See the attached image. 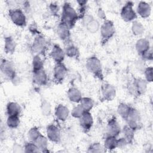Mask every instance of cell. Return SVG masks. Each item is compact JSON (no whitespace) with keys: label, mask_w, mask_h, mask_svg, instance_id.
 Wrapping results in <instances>:
<instances>
[{"label":"cell","mask_w":153,"mask_h":153,"mask_svg":"<svg viewBox=\"0 0 153 153\" xmlns=\"http://www.w3.org/2000/svg\"><path fill=\"white\" fill-rule=\"evenodd\" d=\"M78 18V16L74 8L70 4L66 2L63 7L62 23L65 24L71 28L74 26Z\"/></svg>","instance_id":"obj_1"},{"label":"cell","mask_w":153,"mask_h":153,"mask_svg":"<svg viewBox=\"0 0 153 153\" xmlns=\"http://www.w3.org/2000/svg\"><path fill=\"white\" fill-rule=\"evenodd\" d=\"M86 66L88 70L96 76L99 78L102 76L101 64L96 57H90L87 61Z\"/></svg>","instance_id":"obj_2"},{"label":"cell","mask_w":153,"mask_h":153,"mask_svg":"<svg viewBox=\"0 0 153 153\" xmlns=\"http://www.w3.org/2000/svg\"><path fill=\"white\" fill-rule=\"evenodd\" d=\"M9 16L13 23H14L16 25L19 26H23L26 25V17L21 10H11L9 11Z\"/></svg>","instance_id":"obj_3"},{"label":"cell","mask_w":153,"mask_h":153,"mask_svg":"<svg viewBox=\"0 0 153 153\" xmlns=\"http://www.w3.org/2000/svg\"><path fill=\"white\" fill-rule=\"evenodd\" d=\"M100 30L102 41L106 42L115 33V27L113 23L109 20L105 21L102 25Z\"/></svg>","instance_id":"obj_4"},{"label":"cell","mask_w":153,"mask_h":153,"mask_svg":"<svg viewBox=\"0 0 153 153\" xmlns=\"http://www.w3.org/2000/svg\"><path fill=\"white\" fill-rule=\"evenodd\" d=\"M128 126L133 130H135L139 127L140 124V117L139 112L134 108H130L129 113L126 119Z\"/></svg>","instance_id":"obj_5"},{"label":"cell","mask_w":153,"mask_h":153,"mask_svg":"<svg viewBox=\"0 0 153 153\" xmlns=\"http://www.w3.org/2000/svg\"><path fill=\"white\" fill-rule=\"evenodd\" d=\"M133 5L131 2H128L122 8L121 16L124 20L130 22L136 18V14L133 8Z\"/></svg>","instance_id":"obj_6"},{"label":"cell","mask_w":153,"mask_h":153,"mask_svg":"<svg viewBox=\"0 0 153 153\" xmlns=\"http://www.w3.org/2000/svg\"><path fill=\"white\" fill-rule=\"evenodd\" d=\"M1 71L3 75L10 79H13L16 76V72L13 64L8 60H2L1 63Z\"/></svg>","instance_id":"obj_7"},{"label":"cell","mask_w":153,"mask_h":153,"mask_svg":"<svg viewBox=\"0 0 153 153\" xmlns=\"http://www.w3.org/2000/svg\"><path fill=\"white\" fill-rule=\"evenodd\" d=\"M146 88V83L142 79H135L131 84L130 90L136 94L140 95L145 92Z\"/></svg>","instance_id":"obj_8"},{"label":"cell","mask_w":153,"mask_h":153,"mask_svg":"<svg viewBox=\"0 0 153 153\" xmlns=\"http://www.w3.org/2000/svg\"><path fill=\"white\" fill-rule=\"evenodd\" d=\"M67 73V69L62 63H57L54 69V78L57 82L63 81Z\"/></svg>","instance_id":"obj_9"},{"label":"cell","mask_w":153,"mask_h":153,"mask_svg":"<svg viewBox=\"0 0 153 153\" xmlns=\"http://www.w3.org/2000/svg\"><path fill=\"white\" fill-rule=\"evenodd\" d=\"M79 123L83 129L89 130L93 123L92 116L89 111H85L82 116L79 118Z\"/></svg>","instance_id":"obj_10"},{"label":"cell","mask_w":153,"mask_h":153,"mask_svg":"<svg viewBox=\"0 0 153 153\" xmlns=\"http://www.w3.org/2000/svg\"><path fill=\"white\" fill-rule=\"evenodd\" d=\"M107 131L108 136H110L116 137L120 134L121 131L120 127L115 118H112L109 121L107 126Z\"/></svg>","instance_id":"obj_11"},{"label":"cell","mask_w":153,"mask_h":153,"mask_svg":"<svg viewBox=\"0 0 153 153\" xmlns=\"http://www.w3.org/2000/svg\"><path fill=\"white\" fill-rule=\"evenodd\" d=\"M47 134L48 138L52 142H58L60 140V131L59 128L54 125H50L47 127Z\"/></svg>","instance_id":"obj_12"},{"label":"cell","mask_w":153,"mask_h":153,"mask_svg":"<svg viewBox=\"0 0 153 153\" xmlns=\"http://www.w3.org/2000/svg\"><path fill=\"white\" fill-rule=\"evenodd\" d=\"M50 55L52 59L57 63H62L65 57V53L63 50L58 45H54L53 46Z\"/></svg>","instance_id":"obj_13"},{"label":"cell","mask_w":153,"mask_h":153,"mask_svg":"<svg viewBox=\"0 0 153 153\" xmlns=\"http://www.w3.org/2000/svg\"><path fill=\"white\" fill-rule=\"evenodd\" d=\"M46 47V41L42 36H38L32 45L33 50L37 53H42L44 51Z\"/></svg>","instance_id":"obj_14"},{"label":"cell","mask_w":153,"mask_h":153,"mask_svg":"<svg viewBox=\"0 0 153 153\" xmlns=\"http://www.w3.org/2000/svg\"><path fill=\"white\" fill-rule=\"evenodd\" d=\"M33 80L35 83H36L38 85H45L47 84L48 81V77L45 73V72L44 71V69H41L38 71L33 72Z\"/></svg>","instance_id":"obj_15"},{"label":"cell","mask_w":153,"mask_h":153,"mask_svg":"<svg viewBox=\"0 0 153 153\" xmlns=\"http://www.w3.org/2000/svg\"><path fill=\"white\" fill-rule=\"evenodd\" d=\"M102 95L105 100H112L115 97V88L109 84H105L102 87Z\"/></svg>","instance_id":"obj_16"},{"label":"cell","mask_w":153,"mask_h":153,"mask_svg":"<svg viewBox=\"0 0 153 153\" xmlns=\"http://www.w3.org/2000/svg\"><path fill=\"white\" fill-rule=\"evenodd\" d=\"M57 33L62 40L66 41L69 39L70 36L69 27L61 22L57 26Z\"/></svg>","instance_id":"obj_17"},{"label":"cell","mask_w":153,"mask_h":153,"mask_svg":"<svg viewBox=\"0 0 153 153\" xmlns=\"http://www.w3.org/2000/svg\"><path fill=\"white\" fill-rule=\"evenodd\" d=\"M87 20L84 19L85 24L87 30L91 33L96 32L99 28V23L97 20H94L90 16H85Z\"/></svg>","instance_id":"obj_18"},{"label":"cell","mask_w":153,"mask_h":153,"mask_svg":"<svg viewBox=\"0 0 153 153\" xmlns=\"http://www.w3.org/2000/svg\"><path fill=\"white\" fill-rule=\"evenodd\" d=\"M137 13L142 17H147L150 15L151 7L150 5L145 2L141 1L139 3L137 7Z\"/></svg>","instance_id":"obj_19"},{"label":"cell","mask_w":153,"mask_h":153,"mask_svg":"<svg viewBox=\"0 0 153 153\" xmlns=\"http://www.w3.org/2000/svg\"><path fill=\"white\" fill-rule=\"evenodd\" d=\"M56 118L60 121H65L67 119L69 115V110L68 108L63 105H59L55 112Z\"/></svg>","instance_id":"obj_20"},{"label":"cell","mask_w":153,"mask_h":153,"mask_svg":"<svg viewBox=\"0 0 153 153\" xmlns=\"http://www.w3.org/2000/svg\"><path fill=\"white\" fill-rule=\"evenodd\" d=\"M21 110L20 105L16 102H10L7 106V113L8 116H19Z\"/></svg>","instance_id":"obj_21"},{"label":"cell","mask_w":153,"mask_h":153,"mask_svg":"<svg viewBox=\"0 0 153 153\" xmlns=\"http://www.w3.org/2000/svg\"><path fill=\"white\" fill-rule=\"evenodd\" d=\"M68 96L71 101L73 102H79L82 99L81 93L75 87L70 88L68 92Z\"/></svg>","instance_id":"obj_22"},{"label":"cell","mask_w":153,"mask_h":153,"mask_svg":"<svg viewBox=\"0 0 153 153\" xmlns=\"http://www.w3.org/2000/svg\"><path fill=\"white\" fill-rule=\"evenodd\" d=\"M4 41V50L6 52V53H13L16 49V42L14 41V39L11 37L8 36L5 38Z\"/></svg>","instance_id":"obj_23"},{"label":"cell","mask_w":153,"mask_h":153,"mask_svg":"<svg viewBox=\"0 0 153 153\" xmlns=\"http://www.w3.org/2000/svg\"><path fill=\"white\" fill-rule=\"evenodd\" d=\"M149 47V42L146 39H139V41H137L136 43V50L138 51V53L142 55L147 51H148Z\"/></svg>","instance_id":"obj_24"},{"label":"cell","mask_w":153,"mask_h":153,"mask_svg":"<svg viewBox=\"0 0 153 153\" xmlns=\"http://www.w3.org/2000/svg\"><path fill=\"white\" fill-rule=\"evenodd\" d=\"M105 147L109 149H113L118 147V140L116 137L108 136L105 140Z\"/></svg>","instance_id":"obj_25"},{"label":"cell","mask_w":153,"mask_h":153,"mask_svg":"<svg viewBox=\"0 0 153 153\" xmlns=\"http://www.w3.org/2000/svg\"><path fill=\"white\" fill-rule=\"evenodd\" d=\"M134 130H133L128 126H126L124 127L123 132L124 134V138L126 140L127 143L132 141L134 137Z\"/></svg>","instance_id":"obj_26"},{"label":"cell","mask_w":153,"mask_h":153,"mask_svg":"<svg viewBox=\"0 0 153 153\" xmlns=\"http://www.w3.org/2000/svg\"><path fill=\"white\" fill-rule=\"evenodd\" d=\"M20 123L19 120V116H8L7 124V126L11 128H17Z\"/></svg>","instance_id":"obj_27"},{"label":"cell","mask_w":153,"mask_h":153,"mask_svg":"<svg viewBox=\"0 0 153 153\" xmlns=\"http://www.w3.org/2000/svg\"><path fill=\"white\" fill-rule=\"evenodd\" d=\"M39 150L44 151L47 148V139L41 134L37 138V139L34 142Z\"/></svg>","instance_id":"obj_28"},{"label":"cell","mask_w":153,"mask_h":153,"mask_svg":"<svg viewBox=\"0 0 153 153\" xmlns=\"http://www.w3.org/2000/svg\"><path fill=\"white\" fill-rule=\"evenodd\" d=\"M130 109V107L128 105L124 103H121L118 107V113L123 118L126 120L129 113Z\"/></svg>","instance_id":"obj_29"},{"label":"cell","mask_w":153,"mask_h":153,"mask_svg":"<svg viewBox=\"0 0 153 153\" xmlns=\"http://www.w3.org/2000/svg\"><path fill=\"white\" fill-rule=\"evenodd\" d=\"M81 105L82 106L85 111H90L93 106V101L91 99L88 97L82 98L81 101Z\"/></svg>","instance_id":"obj_30"},{"label":"cell","mask_w":153,"mask_h":153,"mask_svg":"<svg viewBox=\"0 0 153 153\" xmlns=\"http://www.w3.org/2000/svg\"><path fill=\"white\" fill-rule=\"evenodd\" d=\"M32 66H33V72L38 71L43 69V62L41 59L38 56H36L32 62Z\"/></svg>","instance_id":"obj_31"},{"label":"cell","mask_w":153,"mask_h":153,"mask_svg":"<svg viewBox=\"0 0 153 153\" xmlns=\"http://www.w3.org/2000/svg\"><path fill=\"white\" fill-rule=\"evenodd\" d=\"M65 53L68 57H76L78 56L79 51L75 46L73 45H70L66 48Z\"/></svg>","instance_id":"obj_32"},{"label":"cell","mask_w":153,"mask_h":153,"mask_svg":"<svg viewBox=\"0 0 153 153\" xmlns=\"http://www.w3.org/2000/svg\"><path fill=\"white\" fill-rule=\"evenodd\" d=\"M132 31L133 34L136 35H139L142 34V33L144 32V27L141 25L140 23L138 22H134L132 25L131 27Z\"/></svg>","instance_id":"obj_33"},{"label":"cell","mask_w":153,"mask_h":153,"mask_svg":"<svg viewBox=\"0 0 153 153\" xmlns=\"http://www.w3.org/2000/svg\"><path fill=\"white\" fill-rule=\"evenodd\" d=\"M85 112L82 106L81 105H78L73 108L71 114L75 118H79Z\"/></svg>","instance_id":"obj_34"},{"label":"cell","mask_w":153,"mask_h":153,"mask_svg":"<svg viewBox=\"0 0 153 153\" xmlns=\"http://www.w3.org/2000/svg\"><path fill=\"white\" fill-rule=\"evenodd\" d=\"M28 135H29L30 139L32 142H34L37 139V138L41 135V133H39V131L37 128L33 127L29 130V131L28 133Z\"/></svg>","instance_id":"obj_35"},{"label":"cell","mask_w":153,"mask_h":153,"mask_svg":"<svg viewBox=\"0 0 153 153\" xmlns=\"http://www.w3.org/2000/svg\"><path fill=\"white\" fill-rule=\"evenodd\" d=\"M25 152H39V149L36 145L35 143H27L25 145Z\"/></svg>","instance_id":"obj_36"},{"label":"cell","mask_w":153,"mask_h":153,"mask_svg":"<svg viewBox=\"0 0 153 153\" xmlns=\"http://www.w3.org/2000/svg\"><path fill=\"white\" fill-rule=\"evenodd\" d=\"M41 110L42 114L45 115H49L51 112V106L47 101H44L41 105Z\"/></svg>","instance_id":"obj_37"},{"label":"cell","mask_w":153,"mask_h":153,"mask_svg":"<svg viewBox=\"0 0 153 153\" xmlns=\"http://www.w3.org/2000/svg\"><path fill=\"white\" fill-rule=\"evenodd\" d=\"M88 152H103V148L102 146L98 143H94L88 148Z\"/></svg>","instance_id":"obj_38"},{"label":"cell","mask_w":153,"mask_h":153,"mask_svg":"<svg viewBox=\"0 0 153 153\" xmlns=\"http://www.w3.org/2000/svg\"><path fill=\"white\" fill-rule=\"evenodd\" d=\"M145 76L148 81L151 82L152 79V68H148L145 71Z\"/></svg>","instance_id":"obj_39"},{"label":"cell","mask_w":153,"mask_h":153,"mask_svg":"<svg viewBox=\"0 0 153 153\" xmlns=\"http://www.w3.org/2000/svg\"><path fill=\"white\" fill-rule=\"evenodd\" d=\"M50 9L53 13H57L59 11V7L56 4H51L50 6Z\"/></svg>","instance_id":"obj_40"},{"label":"cell","mask_w":153,"mask_h":153,"mask_svg":"<svg viewBox=\"0 0 153 153\" xmlns=\"http://www.w3.org/2000/svg\"><path fill=\"white\" fill-rule=\"evenodd\" d=\"M98 15L100 18H104L105 17V15L104 13V11L102 10V9H99V12H98Z\"/></svg>","instance_id":"obj_41"}]
</instances>
